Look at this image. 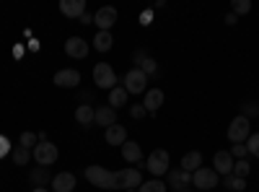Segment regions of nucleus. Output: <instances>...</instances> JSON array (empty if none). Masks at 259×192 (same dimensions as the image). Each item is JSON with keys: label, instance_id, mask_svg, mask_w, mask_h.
Returning a JSON list of instances; mask_svg holds the SVG:
<instances>
[{"label": "nucleus", "instance_id": "obj_10", "mask_svg": "<svg viewBox=\"0 0 259 192\" xmlns=\"http://www.w3.org/2000/svg\"><path fill=\"white\" fill-rule=\"evenodd\" d=\"M52 81H55V86H60V89H75L80 83V73L73 70V68H65V70H57Z\"/></svg>", "mask_w": 259, "mask_h": 192}, {"label": "nucleus", "instance_id": "obj_34", "mask_svg": "<svg viewBox=\"0 0 259 192\" xmlns=\"http://www.w3.org/2000/svg\"><path fill=\"white\" fill-rule=\"evenodd\" d=\"M249 151H246V145H241V143H236L233 145V151H231V156H236V159H244Z\"/></svg>", "mask_w": 259, "mask_h": 192}, {"label": "nucleus", "instance_id": "obj_24", "mask_svg": "<svg viewBox=\"0 0 259 192\" xmlns=\"http://www.w3.org/2000/svg\"><path fill=\"white\" fill-rule=\"evenodd\" d=\"M127 91H124V86H114L112 91H109V104H112V109H117V106H124L127 104Z\"/></svg>", "mask_w": 259, "mask_h": 192}, {"label": "nucleus", "instance_id": "obj_28", "mask_svg": "<svg viewBox=\"0 0 259 192\" xmlns=\"http://www.w3.org/2000/svg\"><path fill=\"white\" fill-rule=\"evenodd\" d=\"M223 184H226L228 189H233V192H244V187H246V179H239V177L228 174V177L223 179Z\"/></svg>", "mask_w": 259, "mask_h": 192}, {"label": "nucleus", "instance_id": "obj_20", "mask_svg": "<svg viewBox=\"0 0 259 192\" xmlns=\"http://www.w3.org/2000/svg\"><path fill=\"white\" fill-rule=\"evenodd\" d=\"M94 117H96V109H94L91 104H78V109H75V120H78V125L89 127V125H94Z\"/></svg>", "mask_w": 259, "mask_h": 192}, {"label": "nucleus", "instance_id": "obj_35", "mask_svg": "<svg viewBox=\"0 0 259 192\" xmlns=\"http://www.w3.org/2000/svg\"><path fill=\"white\" fill-rule=\"evenodd\" d=\"M259 112V106L256 104H244V117L249 120V114H256Z\"/></svg>", "mask_w": 259, "mask_h": 192}, {"label": "nucleus", "instance_id": "obj_8", "mask_svg": "<svg viewBox=\"0 0 259 192\" xmlns=\"http://www.w3.org/2000/svg\"><path fill=\"white\" fill-rule=\"evenodd\" d=\"M85 179H89L94 187H101V189H109V179H112V172L104 166H85Z\"/></svg>", "mask_w": 259, "mask_h": 192}, {"label": "nucleus", "instance_id": "obj_26", "mask_svg": "<svg viewBox=\"0 0 259 192\" xmlns=\"http://www.w3.org/2000/svg\"><path fill=\"white\" fill-rule=\"evenodd\" d=\"M249 172H251V166H249V161H244V159H239V161H233V177H239V179H246L249 177Z\"/></svg>", "mask_w": 259, "mask_h": 192}, {"label": "nucleus", "instance_id": "obj_31", "mask_svg": "<svg viewBox=\"0 0 259 192\" xmlns=\"http://www.w3.org/2000/svg\"><path fill=\"white\" fill-rule=\"evenodd\" d=\"M36 140H39V135H34V133H21V145L24 148H36Z\"/></svg>", "mask_w": 259, "mask_h": 192}, {"label": "nucleus", "instance_id": "obj_25", "mask_svg": "<svg viewBox=\"0 0 259 192\" xmlns=\"http://www.w3.org/2000/svg\"><path fill=\"white\" fill-rule=\"evenodd\" d=\"M11 159H13V164H16V166H26V164H29V161L34 159V153L29 151V148H24V145H18L16 151L11 153Z\"/></svg>", "mask_w": 259, "mask_h": 192}, {"label": "nucleus", "instance_id": "obj_37", "mask_svg": "<svg viewBox=\"0 0 259 192\" xmlns=\"http://www.w3.org/2000/svg\"><path fill=\"white\" fill-rule=\"evenodd\" d=\"M8 153V138L0 135V156H6Z\"/></svg>", "mask_w": 259, "mask_h": 192}, {"label": "nucleus", "instance_id": "obj_27", "mask_svg": "<svg viewBox=\"0 0 259 192\" xmlns=\"http://www.w3.org/2000/svg\"><path fill=\"white\" fill-rule=\"evenodd\" d=\"M138 192H166V184L161 179H150V182H143Z\"/></svg>", "mask_w": 259, "mask_h": 192}, {"label": "nucleus", "instance_id": "obj_6", "mask_svg": "<svg viewBox=\"0 0 259 192\" xmlns=\"http://www.w3.org/2000/svg\"><path fill=\"white\" fill-rule=\"evenodd\" d=\"M192 184L200 187V189L218 187V172H215V169H210V166H200L197 172L192 174Z\"/></svg>", "mask_w": 259, "mask_h": 192}, {"label": "nucleus", "instance_id": "obj_29", "mask_svg": "<svg viewBox=\"0 0 259 192\" xmlns=\"http://www.w3.org/2000/svg\"><path fill=\"white\" fill-rule=\"evenodd\" d=\"M251 11V3L249 0H233V16H244Z\"/></svg>", "mask_w": 259, "mask_h": 192}, {"label": "nucleus", "instance_id": "obj_33", "mask_svg": "<svg viewBox=\"0 0 259 192\" xmlns=\"http://www.w3.org/2000/svg\"><path fill=\"white\" fill-rule=\"evenodd\" d=\"M140 70H143L145 75H148V73H156V62L150 60V57H145V60L140 62Z\"/></svg>", "mask_w": 259, "mask_h": 192}, {"label": "nucleus", "instance_id": "obj_30", "mask_svg": "<svg viewBox=\"0 0 259 192\" xmlns=\"http://www.w3.org/2000/svg\"><path fill=\"white\" fill-rule=\"evenodd\" d=\"M246 151H249V153H254V156L259 159V133H254V135H249V138H246Z\"/></svg>", "mask_w": 259, "mask_h": 192}, {"label": "nucleus", "instance_id": "obj_9", "mask_svg": "<svg viewBox=\"0 0 259 192\" xmlns=\"http://www.w3.org/2000/svg\"><path fill=\"white\" fill-rule=\"evenodd\" d=\"M94 24L99 26V31H109L114 24H117V8L112 6H104L94 13Z\"/></svg>", "mask_w": 259, "mask_h": 192}, {"label": "nucleus", "instance_id": "obj_17", "mask_svg": "<svg viewBox=\"0 0 259 192\" xmlns=\"http://www.w3.org/2000/svg\"><path fill=\"white\" fill-rule=\"evenodd\" d=\"M161 104H163V91L161 89H150V91H145V101H143V106L153 114V112H158L161 109Z\"/></svg>", "mask_w": 259, "mask_h": 192}, {"label": "nucleus", "instance_id": "obj_12", "mask_svg": "<svg viewBox=\"0 0 259 192\" xmlns=\"http://www.w3.org/2000/svg\"><path fill=\"white\" fill-rule=\"evenodd\" d=\"M168 184H171V189L184 192L192 184V174L184 172V169H168Z\"/></svg>", "mask_w": 259, "mask_h": 192}, {"label": "nucleus", "instance_id": "obj_36", "mask_svg": "<svg viewBox=\"0 0 259 192\" xmlns=\"http://www.w3.org/2000/svg\"><path fill=\"white\" fill-rule=\"evenodd\" d=\"M150 21H153V11H145V13L140 16V24H143V26H148Z\"/></svg>", "mask_w": 259, "mask_h": 192}, {"label": "nucleus", "instance_id": "obj_11", "mask_svg": "<svg viewBox=\"0 0 259 192\" xmlns=\"http://www.w3.org/2000/svg\"><path fill=\"white\" fill-rule=\"evenodd\" d=\"M65 52H68L70 57H75V60H83V57H89V42L80 39V36H70L68 42H65Z\"/></svg>", "mask_w": 259, "mask_h": 192}, {"label": "nucleus", "instance_id": "obj_41", "mask_svg": "<svg viewBox=\"0 0 259 192\" xmlns=\"http://www.w3.org/2000/svg\"><path fill=\"white\" fill-rule=\"evenodd\" d=\"M31 192H47V187H34Z\"/></svg>", "mask_w": 259, "mask_h": 192}, {"label": "nucleus", "instance_id": "obj_18", "mask_svg": "<svg viewBox=\"0 0 259 192\" xmlns=\"http://www.w3.org/2000/svg\"><path fill=\"white\" fill-rule=\"evenodd\" d=\"M122 156H124L127 164H140V161H143V151H140V145H138L135 140H124Z\"/></svg>", "mask_w": 259, "mask_h": 192}, {"label": "nucleus", "instance_id": "obj_38", "mask_svg": "<svg viewBox=\"0 0 259 192\" xmlns=\"http://www.w3.org/2000/svg\"><path fill=\"white\" fill-rule=\"evenodd\" d=\"M78 21H80V24H94V16H91L89 11H85V13H83V16H80Z\"/></svg>", "mask_w": 259, "mask_h": 192}, {"label": "nucleus", "instance_id": "obj_23", "mask_svg": "<svg viewBox=\"0 0 259 192\" xmlns=\"http://www.w3.org/2000/svg\"><path fill=\"white\" fill-rule=\"evenodd\" d=\"M29 179L34 182V187H47V179H50V166H36L34 172L29 174Z\"/></svg>", "mask_w": 259, "mask_h": 192}, {"label": "nucleus", "instance_id": "obj_5", "mask_svg": "<svg viewBox=\"0 0 259 192\" xmlns=\"http://www.w3.org/2000/svg\"><path fill=\"white\" fill-rule=\"evenodd\" d=\"M94 83L99 89H109V91L117 86V75L109 68V62H96L94 65Z\"/></svg>", "mask_w": 259, "mask_h": 192}, {"label": "nucleus", "instance_id": "obj_2", "mask_svg": "<svg viewBox=\"0 0 259 192\" xmlns=\"http://www.w3.org/2000/svg\"><path fill=\"white\" fill-rule=\"evenodd\" d=\"M145 169L153 177H163L168 174V153L163 151V148H156V151H150L148 161H145Z\"/></svg>", "mask_w": 259, "mask_h": 192}, {"label": "nucleus", "instance_id": "obj_4", "mask_svg": "<svg viewBox=\"0 0 259 192\" xmlns=\"http://www.w3.org/2000/svg\"><path fill=\"white\" fill-rule=\"evenodd\" d=\"M249 135H251V125H249V120H246L244 114L233 117V122L228 125V140L236 145V143H244Z\"/></svg>", "mask_w": 259, "mask_h": 192}, {"label": "nucleus", "instance_id": "obj_40", "mask_svg": "<svg viewBox=\"0 0 259 192\" xmlns=\"http://www.w3.org/2000/svg\"><path fill=\"white\" fill-rule=\"evenodd\" d=\"M236 21H239V16H233V13H228V16H226V24H231V26H233Z\"/></svg>", "mask_w": 259, "mask_h": 192}, {"label": "nucleus", "instance_id": "obj_1", "mask_svg": "<svg viewBox=\"0 0 259 192\" xmlns=\"http://www.w3.org/2000/svg\"><path fill=\"white\" fill-rule=\"evenodd\" d=\"M143 184V174L138 169H122V172H112V179H109V189H135Z\"/></svg>", "mask_w": 259, "mask_h": 192}, {"label": "nucleus", "instance_id": "obj_3", "mask_svg": "<svg viewBox=\"0 0 259 192\" xmlns=\"http://www.w3.org/2000/svg\"><path fill=\"white\" fill-rule=\"evenodd\" d=\"M34 161L39 164V166H52L55 161H57V145L55 143H50V140H39L36 143V148H34Z\"/></svg>", "mask_w": 259, "mask_h": 192}, {"label": "nucleus", "instance_id": "obj_43", "mask_svg": "<svg viewBox=\"0 0 259 192\" xmlns=\"http://www.w3.org/2000/svg\"><path fill=\"white\" fill-rule=\"evenodd\" d=\"M184 192H192V189H184Z\"/></svg>", "mask_w": 259, "mask_h": 192}, {"label": "nucleus", "instance_id": "obj_42", "mask_svg": "<svg viewBox=\"0 0 259 192\" xmlns=\"http://www.w3.org/2000/svg\"><path fill=\"white\" fill-rule=\"evenodd\" d=\"M127 192H138V189H127Z\"/></svg>", "mask_w": 259, "mask_h": 192}, {"label": "nucleus", "instance_id": "obj_16", "mask_svg": "<svg viewBox=\"0 0 259 192\" xmlns=\"http://www.w3.org/2000/svg\"><path fill=\"white\" fill-rule=\"evenodd\" d=\"M94 122H96V125H101V127H112V125H117V109H112L109 104L99 106Z\"/></svg>", "mask_w": 259, "mask_h": 192}, {"label": "nucleus", "instance_id": "obj_32", "mask_svg": "<svg viewBox=\"0 0 259 192\" xmlns=\"http://www.w3.org/2000/svg\"><path fill=\"white\" fill-rule=\"evenodd\" d=\"M130 114H133L135 120H143V117L148 114V109H145L143 104H133V106H130Z\"/></svg>", "mask_w": 259, "mask_h": 192}, {"label": "nucleus", "instance_id": "obj_14", "mask_svg": "<svg viewBox=\"0 0 259 192\" xmlns=\"http://www.w3.org/2000/svg\"><path fill=\"white\" fill-rule=\"evenodd\" d=\"M60 13L68 16V18H80L85 13V0H62Z\"/></svg>", "mask_w": 259, "mask_h": 192}, {"label": "nucleus", "instance_id": "obj_19", "mask_svg": "<svg viewBox=\"0 0 259 192\" xmlns=\"http://www.w3.org/2000/svg\"><path fill=\"white\" fill-rule=\"evenodd\" d=\"M104 138H106V143H109V145H124V140H127V130H124L122 125H112V127H106Z\"/></svg>", "mask_w": 259, "mask_h": 192}, {"label": "nucleus", "instance_id": "obj_21", "mask_svg": "<svg viewBox=\"0 0 259 192\" xmlns=\"http://www.w3.org/2000/svg\"><path fill=\"white\" fill-rule=\"evenodd\" d=\"M200 166H202V153H200V151H189V153L182 159V166H179V169H184V172L194 174Z\"/></svg>", "mask_w": 259, "mask_h": 192}, {"label": "nucleus", "instance_id": "obj_22", "mask_svg": "<svg viewBox=\"0 0 259 192\" xmlns=\"http://www.w3.org/2000/svg\"><path fill=\"white\" fill-rule=\"evenodd\" d=\"M112 45H114L112 31H99V34L94 36V50H96V52H109Z\"/></svg>", "mask_w": 259, "mask_h": 192}, {"label": "nucleus", "instance_id": "obj_15", "mask_svg": "<svg viewBox=\"0 0 259 192\" xmlns=\"http://www.w3.org/2000/svg\"><path fill=\"white\" fill-rule=\"evenodd\" d=\"M215 172H218V177L223 174V177H228L231 172H233V156H231V151H218L215 153Z\"/></svg>", "mask_w": 259, "mask_h": 192}, {"label": "nucleus", "instance_id": "obj_39", "mask_svg": "<svg viewBox=\"0 0 259 192\" xmlns=\"http://www.w3.org/2000/svg\"><path fill=\"white\" fill-rule=\"evenodd\" d=\"M145 57H148V55H145L143 50H138V52H135V62H138V65H140V62H143Z\"/></svg>", "mask_w": 259, "mask_h": 192}, {"label": "nucleus", "instance_id": "obj_7", "mask_svg": "<svg viewBox=\"0 0 259 192\" xmlns=\"http://www.w3.org/2000/svg\"><path fill=\"white\" fill-rule=\"evenodd\" d=\"M145 83H148V75L140 68H133V70H127V75H124V91L127 94H143Z\"/></svg>", "mask_w": 259, "mask_h": 192}, {"label": "nucleus", "instance_id": "obj_13", "mask_svg": "<svg viewBox=\"0 0 259 192\" xmlns=\"http://www.w3.org/2000/svg\"><path fill=\"white\" fill-rule=\"evenodd\" d=\"M52 189L55 192H73L75 189V174L70 172H60L52 177Z\"/></svg>", "mask_w": 259, "mask_h": 192}]
</instances>
